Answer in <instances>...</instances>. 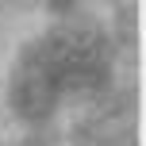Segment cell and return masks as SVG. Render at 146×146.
Listing matches in <instances>:
<instances>
[{"label": "cell", "instance_id": "obj_1", "mask_svg": "<svg viewBox=\"0 0 146 146\" xmlns=\"http://www.w3.org/2000/svg\"><path fill=\"white\" fill-rule=\"evenodd\" d=\"M108 50L88 31H46L19 54L12 73V108L38 123L58 111L66 96H81L104 85Z\"/></svg>", "mask_w": 146, "mask_h": 146}]
</instances>
